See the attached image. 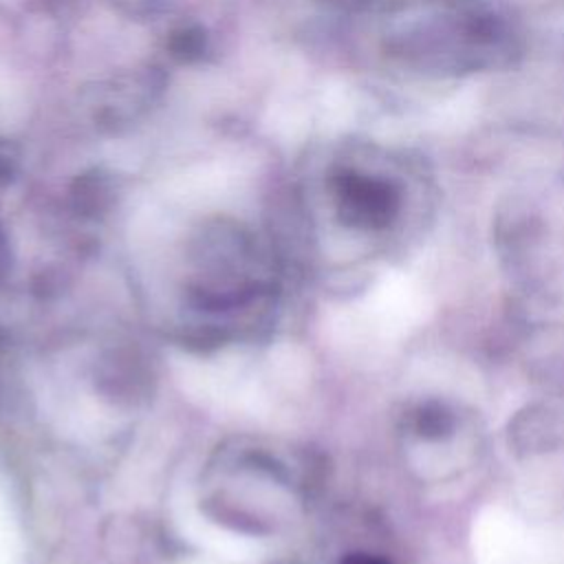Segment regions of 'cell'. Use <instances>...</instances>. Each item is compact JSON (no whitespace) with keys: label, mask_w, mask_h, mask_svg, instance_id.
Listing matches in <instances>:
<instances>
[{"label":"cell","mask_w":564,"mask_h":564,"mask_svg":"<svg viewBox=\"0 0 564 564\" xmlns=\"http://www.w3.org/2000/svg\"><path fill=\"white\" fill-rule=\"evenodd\" d=\"M346 564H388V562H383L379 557H370V555H355Z\"/></svg>","instance_id":"4"},{"label":"cell","mask_w":564,"mask_h":564,"mask_svg":"<svg viewBox=\"0 0 564 564\" xmlns=\"http://www.w3.org/2000/svg\"><path fill=\"white\" fill-rule=\"evenodd\" d=\"M346 207L364 227H386L401 209V187L381 176H359L346 187Z\"/></svg>","instance_id":"2"},{"label":"cell","mask_w":564,"mask_h":564,"mask_svg":"<svg viewBox=\"0 0 564 564\" xmlns=\"http://www.w3.org/2000/svg\"><path fill=\"white\" fill-rule=\"evenodd\" d=\"M454 414L452 410L441 401H425L414 408L412 414V430L416 436L427 441L445 438L454 432Z\"/></svg>","instance_id":"3"},{"label":"cell","mask_w":564,"mask_h":564,"mask_svg":"<svg viewBox=\"0 0 564 564\" xmlns=\"http://www.w3.org/2000/svg\"><path fill=\"white\" fill-rule=\"evenodd\" d=\"M386 44L405 68L436 79L498 70L520 55L513 22L489 0H401Z\"/></svg>","instance_id":"1"}]
</instances>
